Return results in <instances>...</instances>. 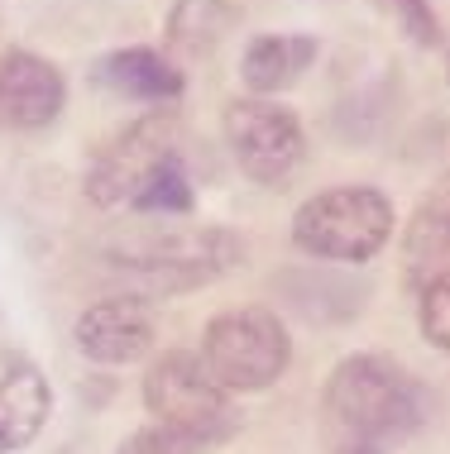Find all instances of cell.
Returning <instances> with one entry per match:
<instances>
[{"label": "cell", "mask_w": 450, "mask_h": 454, "mask_svg": "<svg viewBox=\"0 0 450 454\" xmlns=\"http://www.w3.org/2000/svg\"><path fill=\"white\" fill-rule=\"evenodd\" d=\"M427 421V392L383 354H350L331 368L321 431L336 454H388Z\"/></svg>", "instance_id": "6da1fadb"}, {"label": "cell", "mask_w": 450, "mask_h": 454, "mask_svg": "<svg viewBox=\"0 0 450 454\" xmlns=\"http://www.w3.org/2000/svg\"><path fill=\"white\" fill-rule=\"evenodd\" d=\"M393 235V201L379 187H331L293 215V244L312 259L364 263Z\"/></svg>", "instance_id": "7a4b0ae2"}, {"label": "cell", "mask_w": 450, "mask_h": 454, "mask_svg": "<svg viewBox=\"0 0 450 454\" xmlns=\"http://www.w3.org/2000/svg\"><path fill=\"white\" fill-rule=\"evenodd\" d=\"M293 340L269 306L221 311L201 335V364L225 392H259L288 373Z\"/></svg>", "instance_id": "3957f363"}, {"label": "cell", "mask_w": 450, "mask_h": 454, "mask_svg": "<svg viewBox=\"0 0 450 454\" xmlns=\"http://www.w3.org/2000/svg\"><path fill=\"white\" fill-rule=\"evenodd\" d=\"M245 259V244L230 230L197 225V230H158V239H139L120 249V268L144 282V292H187L201 282L230 273Z\"/></svg>", "instance_id": "277c9868"}, {"label": "cell", "mask_w": 450, "mask_h": 454, "mask_svg": "<svg viewBox=\"0 0 450 454\" xmlns=\"http://www.w3.org/2000/svg\"><path fill=\"white\" fill-rule=\"evenodd\" d=\"M178 115L173 110H149L130 129H120L101 153H96L87 173V196L96 206H135L139 192L163 173L168 163H178Z\"/></svg>", "instance_id": "5b68a950"}, {"label": "cell", "mask_w": 450, "mask_h": 454, "mask_svg": "<svg viewBox=\"0 0 450 454\" xmlns=\"http://www.w3.org/2000/svg\"><path fill=\"white\" fill-rule=\"evenodd\" d=\"M225 144L235 153L240 173L259 187H278L297 173V163L307 158V134L302 120L288 106L269 101V96H249V101L225 106Z\"/></svg>", "instance_id": "8992f818"}, {"label": "cell", "mask_w": 450, "mask_h": 454, "mask_svg": "<svg viewBox=\"0 0 450 454\" xmlns=\"http://www.w3.org/2000/svg\"><path fill=\"white\" fill-rule=\"evenodd\" d=\"M144 407L163 426H192V431H211V426H235L225 411V387L206 373V364L187 349L163 354L149 373H144Z\"/></svg>", "instance_id": "52a82bcc"}, {"label": "cell", "mask_w": 450, "mask_h": 454, "mask_svg": "<svg viewBox=\"0 0 450 454\" xmlns=\"http://www.w3.org/2000/svg\"><path fill=\"white\" fill-rule=\"evenodd\" d=\"M67 101L63 72L48 58L10 48L0 53V125L10 129H43L58 120V110Z\"/></svg>", "instance_id": "ba28073f"}, {"label": "cell", "mask_w": 450, "mask_h": 454, "mask_svg": "<svg viewBox=\"0 0 450 454\" xmlns=\"http://www.w3.org/2000/svg\"><path fill=\"white\" fill-rule=\"evenodd\" d=\"M77 349L96 364H135L154 349V311L144 297H106L82 311L77 321Z\"/></svg>", "instance_id": "9c48e42d"}, {"label": "cell", "mask_w": 450, "mask_h": 454, "mask_svg": "<svg viewBox=\"0 0 450 454\" xmlns=\"http://www.w3.org/2000/svg\"><path fill=\"white\" fill-rule=\"evenodd\" d=\"M96 82L111 87L130 101H149V106H168L182 96V72L168 63L158 48H120V53H106L96 63Z\"/></svg>", "instance_id": "30bf717a"}, {"label": "cell", "mask_w": 450, "mask_h": 454, "mask_svg": "<svg viewBox=\"0 0 450 454\" xmlns=\"http://www.w3.org/2000/svg\"><path fill=\"white\" fill-rule=\"evenodd\" d=\"M316 53H321V43L312 34H259V39H249L245 58H240V77H245V87L254 96L273 101V91L293 87L316 63Z\"/></svg>", "instance_id": "8fae6325"}, {"label": "cell", "mask_w": 450, "mask_h": 454, "mask_svg": "<svg viewBox=\"0 0 450 454\" xmlns=\"http://www.w3.org/2000/svg\"><path fill=\"white\" fill-rule=\"evenodd\" d=\"M48 411H53L48 378L29 364H15L0 378V454H15L29 445L43 431Z\"/></svg>", "instance_id": "7c38bea8"}, {"label": "cell", "mask_w": 450, "mask_h": 454, "mask_svg": "<svg viewBox=\"0 0 450 454\" xmlns=\"http://www.w3.org/2000/svg\"><path fill=\"white\" fill-rule=\"evenodd\" d=\"M403 263L417 287H427L436 278H450V182H441L431 201L417 206V215L407 225Z\"/></svg>", "instance_id": "4fadbf2b"}, {"label": "cell", "mask_w": 450, "mask_h": 454, "mask_svg": "<svg viewBox=\"0 0 450 454\" xmlns=\"http://www.w3.org/2000/svg\"><path fill=\"white\" fill-rule=\"evenodd\" d=\"M240 24V10L230 0H178L168 10V39L187 53H211Z\"/></svg>", "instance_id": "5bb4252c"}, {"label": "cell", "mask_w": 450, "mask_h": 454, "mask_svg": "<svg viewBox=\"0 0 450 454\" xmlns=\"http://www.w3.org/2000/svg\"><path fill=\"white\" fill-rule=\"evenodd\" d=\"M230 435V426H211V431H192V426H144V431H135L120 445V454H201L211 445H221V440Z\"/></svg>", "instance_id": "9a60e30c"}, {"label": "cell", "mask_w": 450, "mask_h": 454, "mask_svg": "<svg viewBox=\"0 0 450 454\" xmlns=\"http://www.w3.org/2000/svg\"><path fill=\"white\" fill-rule=\"evenodd\" d=\"M192 177H187V168H182V158L178 163H168L163 173H158L149 187L139 192V201H135V211H158V215H187L192 211Z\"/></svg>", "instance_id": "2e32d148"}, {"label": "cell", "mask_w": 450, "mask_h": 454, "mask_svg": "<svg viewBox=\"0 0 450 454\" xmlns=\"http://www.w3.org/2000/svg\"><path fill=\"white\" fill-rule=\"evenodd\" d=\"M417 321H422V335H427L436 349L450 354V278H436V282L422 287Z\"/></svg>", "instance_id": "e0dca14e"}, {"label": "cell", "mask_w": 450, "mask_h": 454, "mask_svg": "<svg viewBox=\"0 0 450 454\" xmlns=\"http://www.w3.org/2000/svg\"><path fill=\"white\" fill-rule=\"evenodd\" d=\"M398 5V20H403V34L412 43H436L441 39V29H436V15H431V5L427 0H393Z\"/></svg>", "instance_id": "ac0fdd59"}]
</instances>
